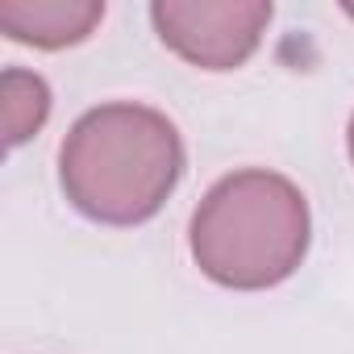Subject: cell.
<instances>
[{
  "mask_svg": "<svg viewBox=\"0 0 354 354\" xmlns=\"http://www.w3.org/2000/svg\"><path fill=\"white\" fill-rule=\"evenodd\" d=\"M184 171L175 125L142 104L92 109L63 142V192L109 225H138L158 213Z\"/></svg>",
  "mask_w": 354,
  "mask_h": 354,
  "instance_id": "cell-1",
  "label": "cell"
},
{
  "mask_svg": "<svg viewBox=\"0 0 354 354\" xmlns=\"http://www.w3.org/2000/svg\"><path fill=\"white\" fill-rule=\"evenodd\" d=\"M304 246V196L271 171H238L221 180L192 217V254L225 288H271L288 279Z\"/></svg>",
  "mask_w": 354,
  "mask_h": 354,
  "instance_id": "cell-2",
  "label": "cell"
},
{
  "mask_svg": "<svg viewBox=\"0 0 354 354\" xmlns=\"http://www.w3.org/2000/svg\"><path fill=\"white\" fill-rule=\"evenodd\" d=\"M158 38L209 71L238 67L271 21V5H154Z\"/></svg>",
  "mask_w": 354,
  "mask_h": 354,
  "instance_id": "cell-3",
  "label": "cell"
},
{
  "mask_svg": "<svg viewBox=\"0 0 354 354\" xmlns=\"http://www.w3.org/2000/svg\"><path fill=\"white\" fill-rule=\"evenodd\" d=\"M104 17V5H63V0H5L0 5V30L13 42L30 46H71L92 34V26Z\"/></svg>",
  "mask_w": 354,
  "mask_h": 354,
  "instance_id": "cell-4",
  "label": "cell"
},
{
  "mask_svg": "<svg viewBox=\"0 0 354 354\" xmlns=\"http://www.w3.org/2000/svg\"><path fill=\"white\" fill-rule=\"evenodd\" d=\"M50 113V92L30 71H5L0 80V121H5V146H21L30 133L42 129Z\"/></svg>",
  "mask_w": 354,
  "mask_h": 354,
  "instance_id": "cell-5",
  "label": "cell"
},
{
  "mask_svg": "<svg viewBox=\"0 0 354 354\" xmlns=\"http://www.w3.org/2000/svg\"><path fill=\"white\" fill-rule=\"evenodd\" d=\"M350 154H354V121H350Z\"/></svg>",
  "mask_w": 354,
  "mask_h": 354,
  "instance_id": "cell-6",
  "label": "cell"
},
{
  "mask_svg": "<svg viewBox=\"0 0 354 354\" xmlns=\"http://www.w3.org/2000/svg\"><path fill=\"white\" fill-rule=\"evenodd\" d=\"M346 13H350V17H354V5H350V9H346Z\"/></svg>",
  "mask_w": 354,
  "mask_h": 354,
  "instance_id": "cell-7",
  "label": "cell"
}]
</instances>
